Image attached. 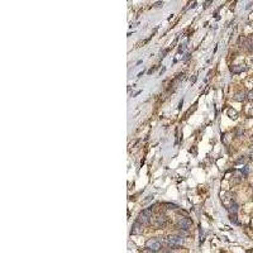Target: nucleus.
Masks as SVG:
<instances>
[{
  "label": "nucleus",
  "mask_w": 253,
  "mask_h": 253,
  "mask_svg": "<svg viewBox=\"0 0 253 253\" xmlns=\"http://www.w3.org/2000/svg\"><path fill=\"white\" fill-rule=\"evenodd\" d=\"M244 134V131L242 128H238V131H237V137H240V136H243Z\"/></svg>",
  "instance_id": "f3484780"
},
{
  "label": "nucleus",
  "mask_w": 253,
  "mask_h": 253,
  "mask_svg": "<svg viewBox=\"0 0 253 253\" xmlns=\"http://www.w3.org/2000/svg\"><path fill=\"white\" fill-rule=\"evenodd\" d=\"M189 58H190V53H186L185 57H182V61H187Z\"/></svg>",
  "instance_id": "6ab92c4d"
},
{
  "label": "nucleus",
  "mask_w": 253,
  "mask_h": 253,
  "mask_svg": "<svg viewBox=\"0 0 253 253\" xmlns=\"http://www.w3.org/2000/svg\"><path fill=\"white\" fill-rule=\"evenodd\" d=\"M166 243L168 247H180L184 244V237L181 235H168L166 238Z\"/></svg>",
  "instance_id": "f03ea898"
},
{
  "label": "nucleus",
  "mask_w": 253,
  "mask_h": 253,
  "mask_svg": "<svg viewBox=\"0 0 253 253\" xmlns=\"http://www.w3.org/2000/svg\"><path fill=\"white\" fill-rule=\"evenodd\" d=\"M167 52H168V50H163V51H161V53H160V58H163V57H165V55H166Z\"/></svg>",
  "instance_id": "a211bd4d"
},
{
  "label": "nucleus",
  "mask_w": 253,
  "mask_h": 253,
  "mask_svg": "<svg viewBox=\"0 0 253 253\" xmlns=\"http://www.w3.org/2000/svg\"><path fill=\"white\" fill-rule=\"evenodd\" d=\"M152 210H153V206H152V205H151L149 208H147V209H143V210L139 213V215H138L137 222L141 223L142 225L148 224L149 220H151V218H152Z\"/></svg>",
  "instance_id": "f257e3e1"
},
{
  "label": "nucleus",
  "mask_w": 253,
  "mask_h": 253,
  "mask_svg": "<svg viewBox=\"0 0 253 253\" xmlns=\"http://www.w3.org/2000/svg\"><path fill=\"white\" fill-rule=\"evenodd\" d=\"M244 47L248 50L249 52H253V38L251 37V38H247L244 41Z\"/></svg>",
  "instance_id": "0eeeda50"
},
{
  "label": "nucleus",
  "mask_w": 253,
  "mask_h": 253,
  "mask_svg": "<svg viewBox=\"0 0 253 253\" xmlns=\"http://www.w3.org/2000/svg\"><path fill=\"white\" fill-rule=\"evenodd\" d=\"M227 114H228V116L230 118V119H237V116H238V113H237L234 109H228V111H227Z\"/></svg>",
  "instance_id": "9b49d317"
},
{
  "label": "nucleus",
  "mask_w": 253,
  "mask_h": 253,
  "mask_svg": "<svg viewBox=\"0 0 253 253\" xmlns=\"http://www.w3.org/2000/svg\"><path fill=\"white\" fill-rule=\"evenodd\" d=\"M230 222L234 223V224H238V219H237L235 214H230Z\"/></svg>",
  "instance_id": "2eb2a0df"
},
{
  "label": "nucleus",
  "mask_w": 253,
  "mask_h": 253,
  "mask_svg": "<svg viewBox=\"0 0 253 253\" xmlns=\"http://www.w3.org/2000/svg\"><path fill=\"white\" fill-rule=\"evenodd\" d=\"M191 220L189 218H180L179 222H177V228L181 229V230H187L190 227H191Z\"/></svg>",
  "instance_id": "20e7f679"
},
{
  "label": "nucleus",
  "mask_w": 253,
  "mask_h": 253,
  "mask_svg": "<svg viewBox=\"0 0 253 253\" xmlns=\"http://www.w3.org/2000/svg\"><path fill=\"white\" fill-rule=\"evenodd\" d=\"M154 222H156V225H157L158 228H163L165 225L167 224V217H166V215H158Z\"/></svg>",
  "instance_id": "39448f33"
},
{
  "label": "nucleus",
  "mask_w": 253,
  "mask_h": 253,
  "mask_svg": "<svg viewBox=\"0 0 253 253\" xmlns=\"http://www.w3.org/2000/svg\"><path fill=\"white\" fill-rule=\"evenodd\" d=\"M240 172H242V175H243V176H247V175L249 174V166H244V167L242 168Z\"/></svg>",
  "instance_id": "4468645a"
},
{
  "label": "nucleus",
  "mask_w": 253,
  "mask_h": 253,
  "mask_svg": "<svg viewBox=\"0 0 253 253\" xmlns=\"http://www.w3.org/2000/svg\"><path fill=\"white\" fill-rule=\"evenodd\" d=\"M249 154H251V156H252V157H253V147H252V148L249 149Z\"/></svg>",
  "instance_id": "4be33fe9"
},
{
  "label": "nucleus",
  "mask_w": 253,
  "mask_h": 253,
  "mask_svg": "<svg viewBox=\"0 0 253 253\" xmlns=\"http://www.w3.org/2000/svg\"><path fill=\"white\" fill-rule=\"evenodd\" d=\"M146 247H147L148 251L157 252V251L161 249V247H162V242H161V239H158V238H152V239L147 240Z\"/></svg>",
  "instance_id": "7ed1b4c3"
},
{
  "label": "nucleus",
  "mask_w": 253,
  "mask_h": 253,
  "mask_svg": "<svg viewBox=\"0 0 253 253\" xmlns=\"http://www.w3.org/2000/svg\"><path fill=\"white\" fill-rule=\"evenodd\" d=\"M246 70H247V67L240 66V65H237V66H233V67H232V72H233V73H240V72L246 71Z\"/></svg>",
  "instance_id": "1a4fd4ad"
},
{
  "label": "nucleus",
  "mask_w": 253,
  "mask_h": 253,
  "mask_svg": "<svg viewBox=\"0 0 253 253\" xmlns=\"http://www.w3.org/2000/svg\"><path fill=\"white\" fill-rule=\"evenodd\" d=\"M247 99L248 100H253V90H251V91H248V94H247Z\"/></svg>",
  "instance_id": "dca6fc26"
},
{
  "label": "nucleus",
  "mask_w": 253,
  "mask_h": 253,
  "mask_svg": "<svg viewBox=\"0 0 253 253\" xmlns=\"http://www.w3.org/2000/svg\"><path fill=\"white\" fill-rule=\"evenodd\" d=\"M165 205L167 206V209H170V210H176V209L179 208V206L176 205V204H171V203H166Z\"/></svg>",
  "instance_id": "ddd939ff"
},
{
  "label": "nucleus",
  "mask_w": 253,
  "mask_h": 253,
  "mask_svg": "<svg viewBox=\"0 0 253 253\" xmlns=\"http://www.w3.org/2000/svg\"><path fill=\"white\" fill-rule=\"evenodd\" d=\"M154 70H156V67H153V68H151V70H148V75H151V73H152V72L154 71Z\"/></svg>",
  "instance_id": "412c9836"
},
{
  "label": "nucleus",
  "mask_w": 253,
  "mask_h": 253,
  "mask_svg": "<svg viewBox=\"0 0 253 253\" xmlns=\"http://www.w3.org/2000/svg\"><path fill=\"white\" fill-rule=\"evenodd\" d=\"M165 253H176V252H174V251L171 249V251H167V252H165Z\"/></svg>",
  "instance_id": "5701e85b"
},
{
  "label": "nucleus",
  "mask_w": 253,
  "mask_h": 253,
  "mask_svg": "<svg viewBox=\"0 0 253 253\" xmlns=\"http://www.w3.org/2000/svg\"><path fill=\"white\" fill-rule=\"evenodd\" d=\"M143 232V225L141 224V223H138V222H136L133 224V227H132V234H141Z\"/></svg>",
  "instance_id": "423d86ee"
},
{
  "label": "nucleus",
  "mask_w": 253,
  "mask_h": 253,
  "mask_svg": "<svg viewBox=\"0 0 253 253\" xmlns=\"http://www.w3.org/2000/svg\"><path fill=\"white\" fill-rule=\"evenodd\" d=\"M196 79H197V76H196V75H195V76H194V77H191V84H194V82H195V81H196Z\"/></svg>",
  "instance_id": "aec40b11"
},
{
  "label": "nucleus",
  "mask_w": 253,
  "mask_h": 253,
  "mask_svg": "<svg viewBox=\"0 0 253 253\" xmlns=\"http://www.w3.org/2000/svg\"><path fill=\"white\" fill-rule=\"evenodd\" d=\"M246 98H247V95H246V93H243V91H239V93H237V94L233 96V99H234L235 101H243Z\"/></svg>",
  "instance_id": "6e6552de"
},
{
  "label": "nucleus",
  "mask_w": 253,
  "mask_h": 253,
  "mask_svg": "<svg viewBox=\"0 0 253 253\" xmlns=\"http://www.w3.org/2000/svg\"><path fill=\"white\" fill-rule=\"evenodd\" d=\"M228 210L230 211V214H237V211H238V204L232 201V203H230V205H229V208H228Z\"/></svg>",
  "instance_id": "9d476101"
},
{
  "label": "nucleus",
  "mask_w": 253,
  "mask_h": 253,
  "mask_svg": "<svg viewBox=\"0 0 253 253\" xmlns=\"http://www.w3.org/2000/svg\"><path fill=\"white\" fill-rule=\"evenodd\" d=\"M246 161H247V157H246V156H240V157H239L238 160H235V162H234V163H235V165H239V163H244Z\"/></svg>",
  "instance_id": "f8f14e48"
}]
</instances>
